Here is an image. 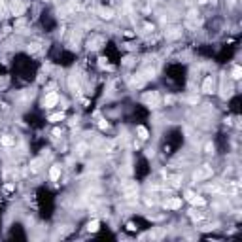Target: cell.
Segmentation results:
<instances>
[{"label":"cell","mask_w":242,"mask_h":242,"mask_svg":"<svg viewBox=\"0 0 242 242\" xmlns=\"http://www.w3.org/2000/svg\"><path fill=\"white\" fill-rule=\"evenodd\" d=\"M57 102H59V95H57V93L45 95V99H44V106H45V108H53Z\"/></svg>","instance_id":"1"},{"label":"cell","mask_w":242,"mask_h":242,"mask_svg":"<svg viewBox=\"0 0 242 242\" xmlns=\"http://www.w3.org/2000/svg\"><path fill=\"white\" fill-rule=\"evenodd\" d=\"M212 89H214V80H212V76H208L204 80V83H203V91L204 93H212Z\"/></svg>","instance_id":"2"},{"label":"cell","mask_w":242,"mask_h":242,"mask_svg":"<svg viewBox=\"0 0 242 242\" xmlns=\"http://www.w3.org/2000/svg\"><path fill=\"white\" fill-rule=\"evenodd\" d=\"M136 134H138V138L140 140H148V136H150V132H148V129L146 127H136Z\"/></svg>","instance_id":"3"},{"label":"cell","mask_w":242,"mask_h":242,"mask_svg":"<svg viewBox=\"0 0 242 242\" xmlns=\"http://www.w3.org/2000/svg\"><path fill=\"white\" fill-rule=\"evenodd\" d=\"M59 176H61V168H59L57 165H53V167L49 168V178H51L53 182H57V180H59Z\"/></svg>","instance_id":"4"},{"label":"cell","mask_w":242,"mask_h":242,"mask_svg":"<svg viewBox=\"0 0 242 242\" xmlns=\"http://www.w3.org/2000/svg\"><path fill=\"white\" fill-rule=\"evenodd\" d=\"M144 100H146V102H150V104H157V100H159V96H157V93H148V95H144Z\"/></svg>","instance_id":"5"},{"label":"cell","mask_w":242,"mask_h":242,"mask_svg":"<svg viewBox=\"0 0 242 242\" xmlns=\"http://www.w3.org/2000/svg\"><path fill=\"white\" fill-rule=\"evenodd\" d=\"M165 206H167V208H172V210H176V208H182V199H172V201H168Z\"/></svg>","instance_id":"6"},{"label":"cell","mask_w":242,"mask_h":242,"mask_svg":"<svg viewBox=\"0 0 242 242\" xmlns=\"http://www.w3.org/2000/svg\"><path fill=\"white\" fill-rule=\"evenodd\" d=\"M0 144H2V146H6V148H10V146H13V138H12L10 134H6V136L0 138Z\"/></svg>","instance_id":"7"},{"label":"cell","mask_w":242,"mask_h":242,"mask_svg":"<svg viewBox=\"0 0 242 242\" xmlns=\"http://www.w3.org/2000/svg\"><path fill=\"white\" fill-rule=\"evenodd\" d=\"M212 174V170L208 168V167H204L201 172H195V180H201V178H204V176H210Z\"/></svg>","instance_id":"8"},{"label":"cell","mask_w":242,"mask_h":242,"mask_svg":"<svg viewBox=\"0 0 242 242\" xmlns=\"http://www.w3.org/2000/svg\"><path fill=\"white\" fill-rule=\"evenodd\" d=\"M189 201H191L193 204H199V206H203V204H206V201H204L203 197H197V195H193V197H191Z\"/></svg>","instance_id":"9"},{"label":"cell","mask_w":242,"mask_h":242,"mask_svg":"<svg viewBox=\"0 0 242 242\" xmlns=\"http://www.w3.org/2000/svg\"><path fill=\"white\" fill-rule=\"evenodd\" d=\"M87 229H89L91 233H95V231H99V219H93V221H89Z\"/></svg>","instance_id":"10"},{"label":"cell","mask_w":242,"mask_h":242,"mask_svg":"<svg viewBox=\"0 0 242 242\" xmlns=\"http://www.w3.org/2000/svg\"><path fill=\"white\" fill-rule=\"evenodd\" d=\"M233 78H234V80H240V78H242V68H240V66H234V68H233Z\"/></svg>","instance_id":"11"},{"label":"cell","mask_w":242,"mask_h":242,"mask_svg":"<svg viewBox=\"0 0 242 242\" xmlns=\"http://www.w3.org/2000/svg\"><path fill=\"white\" fill-rule=\"evenodd\" d=\"M100 17H104V19H112V10H100Z\"/></svg>","instance_id":"12"},{"label":"cell","mask_w":242,"mask_h":242,"mask_svg":"<svg viewBox=\"0 0 242 242\" xmlns=\"http://www.w3.org/2000/svg\"><path fill=\"white\" fill-rule=\"evenodd\" d=\"M63 119V114H53V116H49V121L51 123H57V121H61Z\"/></svg>","instance_id":"13"},{"label":"cell","mask_w":242,"mask_h":242,"mask_svg":"<svg viewBox=\"0 0 242 242\" xmlns=\"http://www.w3.org/2000/svg\"><path fill=\"white\" fill-rule=\"evenodd\" d=\"M206 152H208V153L214 152V146H212V144H206Z\"/></svg>","instance_id":"14"},{"label":"cell","mask_w":242,"mask_h":242,"mask_svg":"<svg viewBox=\"0 0 242 242\" xmlns=\"http://www.w3.org/2000/svg\"><path fill=\"white\" fill-rule=\"evenodd\" d=\"M99 125H100V129H106V127H108V123H106V121H100Z\"/></svg>","instance_id":"15"}]
</instances>
